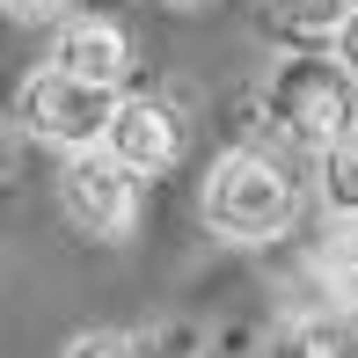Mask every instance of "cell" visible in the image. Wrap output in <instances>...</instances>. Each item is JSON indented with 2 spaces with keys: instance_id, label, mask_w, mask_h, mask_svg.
<instances>
[{
  "instance_id": "cell-1",
  "label": "cell",
  "mask_w": 358,
  "mask_h": 358,
  "mask_svg": "<svg viewBox=\"0 0 358 358\" xmlns=\"http://www.w3.org/2000/svg\"><path fill=\"white\" fill-rule=\"evenodd\" d=\"M198 213H205V227H213L220 241H234V249H271V241H285L292 220H300V183H292L271 154L234 146V154H220L213 169H205Z\"/></svg>"
},
{
  "instance_id": "cell-2",
  "label": "cell",
  "mask_w": 358,
  "mask_h": 358,
  "mask_svg": "<svg viewBox=\"0 0 358 358\" xmlns=\"http://www.w3.org/2000/svg\"><path fill=\"white\" fill-rule=\"evenodd\" d=\"M264 110L285 124V139H300V146H336V139H351V117H358V88L344 73L329 66V52H292L271 66L264 80Z\"/></svg>"
},
{
  "instance_id": "cell-3",
  "label": "cell",
  "mask_w": 358,
  "mask_h": 358,
  "mask_svg": "<svg viewBox=\"0 0 358 358\" xmlns=\"http://www.w3.org/2000/svg\"><path fill=\"white\" fill-rule=\"evenodd\" d=\"M117 95L124 88H95V80L37 66L15 88V124H22L29 139L59 146V154H88V146H103V124H110V110H117Z\"/></svg>"
},
{
  "instance_id": "cell-4",
  "label": "cell",
  "mask_w": 358,
  "mask_h": 358,
  "mask_svg": "<svg viewBox=\"0 0 358 358\" xmlns=\"http://www.w3.org/2000/svg\"><path fill=\"white\" fill-rule=\"evenodd\" d=\"M59 213H66L88 241H124L139 227V183L103 154V146L66 154V169H59Z\"/></svg>"
},
{
  "instance_id": "cell-5",
  "label": "cell",
  "mask_w": 358,
  "mask_h": 358,
  "mask_svg": "<svg viewBox=\"0 0 358 358\" xmlns=\"http://www.w3.org/2000/svg\"><path fill=\"white\" fill-rule=\"evenodd\" d=\"M103 154L117 161L132 183H154V176H169L176 161H183V124H176V110L154 103V95H117V110H110V124H103Z\"/></svg>"
},
{
  "instance_id": "cell-6",
  "label": "cell",
  "mask_w": 358,
  "mask_h": 358,
  "mask_svg": "<svg viewBox=\"0 0 358 358\" xmlns=\"http://www.w3.org/2000/svg\"><path fill=\"white\" fill-rule=\"evenodd\" d=\"M44 66L73 73V80H95V88H124V73H132V37H124L117 22H103V15H73V22H59Z\"/></svg>"
},
{
  "instance_id": "cell-7",
  "label": "cell",
  "mask_w": 358,
  "mask_h": 358,
  "mask_svg": "<svg viewBox=\"0 0 358 358\" xmlns=\"http://www.w3.org/2000/svg\"><path fill=\"white\" fill-rule=\"evenodd\" d=\"M307 278H315V300H307L315 315H358V227H336L322 241Z\"/></svg>"
},
{
  "instance_id": "cell-8",
  "label": "cell",
  "mask_w": 358,
  "mask_h": 358,
  "mask_svg": "<svg viewBox=\"0 0 358 358\" xmlns=\"http://www.w3.org/2000/svg\"><path fill=\"white\" fill-rule=\"evenodd\" d=\"M271 358H358L351 351V329L336 315H285L278 322V336H271Z\"/></svg>"
},
{
  "instance_id": "cell-9",
  "label": "cell",
  "mask_w": 358,
  "mask_h": 358,
  "mask_svg": "<svg viewBox=\"0 0 358 358\" xmlns=\"http://www.w3.org/2000/svg\"><path fill=\"white\" fill-rule=\"evenodd\" d=\"M322 213L336 227H358V139L322 146Z\"/></svg>"
},
{
  "instance_id": "cell-10",
  "label": "cell",
  "mask_w": 358,
  "mask_h": 358,
  "mask_svg": "<svg viewBox=\"0 0 358 358\" xmlns=\"http://www.w3.org/2000/svg\"><path fill=\"white\" fill-rule=\"evenodd\" d=\"M322 44H329V66L358 88V8H344V15H336V22L322 29Z\"/></svg>"
},
{
  "instance_id": "cell-11",
  "label": "cell",
  "mask_w": 358,
  "mask_h": 358,
  "mask_svg": "<svg viewBox=\"0 0 358 358\" xmlns=\"http://www.w3.org/2000/svg\"><path fill=\"white\" fill-rule=\"evenodd\" d=\"M66 358H139V336H124V329H80Z\"/></svg>"
},
{
  "instance_id": "cell-12",
  "label": "cell",
  "mask_w": 358,
  "mask_h": 358,
  "mask_svg": "<svg viewBox=\"0 0 358 358\" xmlns=\"http://www.w3.org/2000/svg\"><path fill=\"white\" fill-rule=\"evenodd\" d=\"M0 8H8L15 22H52V15L66 8V0H0Z\"/></svg>"
},
{
  "instance_id": "cell-13",
  "label": "cell",
  "mask_w": 358,
  "mask_h": 358,
  "mask_svg": "<svg viewBox=\"0 0 358 358\" xmlns=\"http://www.w3.org/2000/svg\"><path fill=\"white\" fill-rule=\"evenodd\" d=\"M8 169H15V132H8V117H0V183H8Z\"/></svg>"
},
{
  "instance_id": "cell-14",
  "label": "cell",
  "mask_w": 358,
  "mask_h": 358,
  "mask_svg": "<svg viewBox=\"0 0 358 358\" xmlns=\"http://www.w3.org/2000/svg\"><path fill=\"white\" fill-rule=\"evenodd\" d=\"M351 139H358V117H351Z\"/></svg>"
}]
</instances>
